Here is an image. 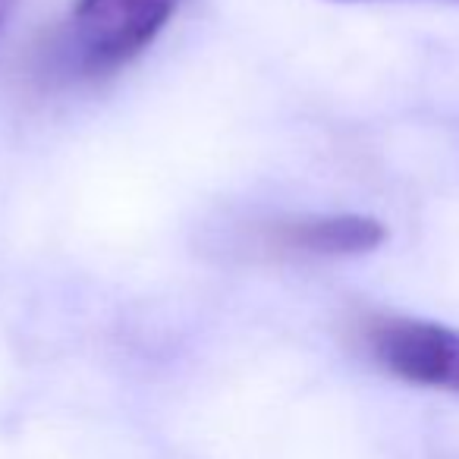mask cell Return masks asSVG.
<instances>
[{
  "mask_svg": "<svg viewBox=\"0 0 459 459\" xmlns=\"http://www.w3.org/2000/svg\"><path fill=\"white\" fill-rule=\"evenodd\" d=\"M387 227L371 214H290L249 230V255L264 262H327L381 249Z\"/></svg>",
  "mask_w": 459,
  "mask_h": 459,
  "instance_id": "3",
  "label": "cell"
},
{
  "mask_svg": "<svg viewBox=\"0 0 459 459\" xmlns=\"http://www.w3.org/2000/svg\"><path fill=\"white\" fill-rule=\"evenodd\" d=\"M362 352L403 384L459 394V331L412 315L375 312L356 321Z\"/></svg>",
  "mask_w": 459,
  "mask_h": 459,
  "instance_id": "2",
  "label": "cell"
},
{
  "mask_svg": "<svg viewBox=\"0 0 459 459\" xmlns=\"http://www.w3.org/2000/svg\"><path fill=\"white\" fill-rule=\"evenodd\" d=\"M16 0H0V29H4V22L10 20V13H13Z\"/></svg>",
  "mask_w": 459,
  "mask_h": 459,
  "instance_id": "4",
  "label": "cell"
},
{
  "mask_svg": "<svg viewBox=\"0 0 459 459\" xmlns=\"http://www.w3.org/2000/svg\"><path fill=\"white\" fill-rule=\"evenodd\" d=\"M179 0H76L51 57L70 79H104L139 60L177 16Z\"/></svg>",
  "mask_w": 459,
  "mask_h": 459,
  "instance_id": "1",
  "label": "cell"
}]
</instances>
